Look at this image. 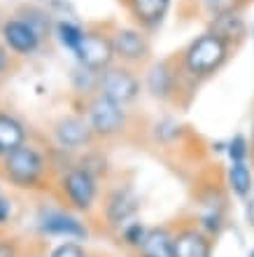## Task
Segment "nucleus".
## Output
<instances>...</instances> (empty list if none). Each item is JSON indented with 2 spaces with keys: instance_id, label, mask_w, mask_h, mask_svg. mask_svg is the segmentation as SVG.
<instances>
[{
  "instance_id": "nucleus-1",
  "label": "nucleus",
  "mask_w": 254,
  "mask_h": 257,
  "mask_svg": "<svg viewBox=\"0 0 254 257\" xmlns=\"http://www.w3.org/2000/svg\"><path fill=\"white\" fill-rule=\"evenodd\" d=\"M233 54H235V45H231L221 35L205 28L203 33L191 38L182 47V52L177 54V63H180L182 75L191 84H201V82L210 80V77L219 73L221 68L231 61Z\"/></svg>"
},
{
  "instance_id": "nucleus-2",
  "label": "nucleus",
  "mask_w": 254,
  "mask_h": 257,
  "mask_svg": "<svg viewBox=\"0 0 254 257\" xmlns=\"http://www.w3.org/2000/svg\"><path fill=\"white\" fill-rule=\"evenodd\" d=\"M0 173L7 183L21 192H42L49 187V169L47 152H42L33 143H24L21 148L12 150L0 159Z\"/></svg>"
},
{
  "instance_id": "nucleus-3",
  "label": "nucleus",
  "mask_w": 254,
  "mask_h": 257,
  "mask_svg": "<svg viewBox=\"0 0 254 257\" xmlns=\"http://www.w3.org/2000/svg\"><path fill=\"white\" fill-rule=\"evenodd\" d=\"M56 187L68 208L75 213H91L98 206V196H101V178H96L91 171L75 162L70 169L59 173L56 178Z\"/></svg>"
},
{
  "instance_id": "nucleus-4",
  "label": "nucleus",
  "mask_w": 254,
  "mask_h": 257,
  "mask_svg": "<svg viewBox=\"0 0 254 257\" xmlns=\"http://www.w3.org/2000/svg\"><path fill=\"white\" fill-rule=\"evenodd\" d=\"M82 115L96 141H112L128 128V110L101 94L82 101Z\"/></svg>"
},
{
  "instance_id": "nucleus-5",
  "label": "nucleus",
  "mask_w": 254,
  "mask_h": 257,
  "mask_svg": "<svg viewBox=\"0 0 254 257\" xmlns=\"http://www.w3.org/2000/svg\"><path fill=\"white\" fill-rule=\"evenodd\" d=\"M35 229L42 236L49 238H63V241H87L89 238V227L80 217V213H75L68 206H40L38 215H35Z\"/></svg>"
},
{
  "instance_id": "nucleus-6",
  "label": "nucleus",
  "mask_w": 254,
  "mask_h": 257,
  "mask_svg": "<svg viewBox=\"0 0 254 257\" xmlns=\"http://www.w3.org/2000/svg\"><path fill=\"white\" fill-rule=\"evenodd\" d=\"M142 89H145V84H142L140 75L135 73V68L114 61L112 66H107L105 70H101L98 94L114 103H119L124 108H128L131 103H135L140 98Z\"/></svg>"
},
{
  "instance_id": "nucleus-7",
  "label": "nucleus",
  "mask_w": 254,
  "mask_h": 257,
  "mask_svg": "<svg viewBox=\"0 0 254 257\" xmlns=\"http://www.w3.org/2000/svg\"><path fill=\"white\" fill-rule=\"evenodd\" d=\"M110 40L114 49V61L131 68H140L152 59V40L149 33H145L138 26H112Z\"/></svg>"
},
{
  "instance_id": "nucleus-8",
  "label": "nucleus",
  "mask_w": 254,
  "mask_h": 257,
  "mask_svg": "<svg viewBox=\"0 0 254 257\" xmlns=\"http://www.w3.org/2000/svg\"><path fill=\"white\" fill-rule=\"evenodd\" d=\"M189 82L180 70V63H177V56L173 59H159V61H152L145 70V77H142V84H145V91H147L152 98L156 101H175L182 91V84ZM191 84V82H189Z\"/></svg>"
},
{
  "instance_id": "nucleus-9",
  "label": "nucleus",
  "mask_w": 254,
  "mask_h": 257,
  "mask_svg": "<svg viewBox=\"0 0 254 257\" xmlns=\"http://www.w3.org/2000/svg\"><path fill=\"white\" fill-rule=\"evenodd\" d=\"M0 38L5 42V47L14 54V59L33 56L45 45V38L38 33V28L17 12L0 21Z\"/></svg>"
},
{
  "instance_id": "nucleus-10",
  "label": "nucleus",
  "mask_w": 254,
  "mask_h": 257,
  "mask_svg": "<svg viewBox=\"0 0 254 257\" xmlns=\"http://www.w3.org/2000/svg\"><path fill=\"white\" fill-rule=\"evenodd\" d=\"M103 220L107 227L119 231L126 222H131L138 210H140V199L131 185H114L103 196Z\"/></svg>"
},
{
  "instance_id": "nucleus-11",
  "label": "nucleus",
  "mask_w": 254,
  "mask_h": 257,
  "mask_svg": "<svg viewBox=\"0 0 254 257\" xmlns=\"http://www.w3.org/2000/svg\"><path fill=\"white\" fill-rule=\"evenodd\" d=\"M52 136H54L56 148L66 150L70 155L84 152V150H89L96 141L82 112H70V115L59 117L52 126Z\"/></svg>"
},
{
  "instance_id": "nucleus-12",
  "label": "nucleus",
  "mask_w": 254,
  "mask_h": 257,
  "mask_svg": "<svg viewBox=\"0 0 254 257\" xmlns=\"http://www.w3.org/2000/svg\"><path fill=\"white\" fill-rule=\"evenodd\" d=\"M75 63L91 68V70H105L107 66L114 63V49L110 40V31L103 28H87V33L82 38L80 47L75 52Z\"/></svg>"
},
{
  "instance_id": "nucleus-13",
  "label": "nucleus",
  "mask_w": 254,
  "mask_h": 257,
  "mask_svg": "<svg viewBox=\"0 0 254 257\" xmlns=\"http://www.w3.org/2000/svg\"><path fill=\"white\" fill-rule=\"evenodd\" d=\"M121 5L126 7L133 26L142 28L145 33L152 35L168 19L173 0H121Z\"/></svg>"
},
{
  "instance_id": "nucleus-14",
  "label": "nucleus",
  "mask_w": 254,
  "mask_h": 257,
  "mask_svg": "<svg viewBox=\"0 0 254 257\" xmlns=\"http://www.w3.org/2000/svg\"><path fill=\"white\" fill-rule=\"evenodd\" d=\"M214 243L196 224H184L173 236V257H212Z\"/></svg>"
},
{
  "instance_id": "nucleus-15",
  "label": "nucleus",
  "mask_w": 254,
  "mask_h": 257,
  "mask_svg": "<svg viewBox=\"0 0 254 257\" xmlns=\"http://www.w3.org/2000/svg\"><path fill=\"white\" fill-rule=\"evenodd\" d=\"M198 199H201V213L196 217V227L205 231L210 238H217L226 227V199L219 194L217 187L210 190V196L201 194Z\"/></svg>"
},
{
  "instance_id": "nucleus-16",
  "label": "nucleus",
  "mask_w": 254,
  "mask_h": 257,
  "mask_svg": "<svg viewBox=\"0 0 254 257\" xmlns=\"http://www.w3.org/2000/svg\"><path fill=\"white\" fill-rule=\"evenodd\" d=\"M207 31L221 35L224 40H228L231 45H235V47L249 35V26H247V19L242 17V10L210 17V19H207Z\"/></svg>"
},
{
  "instance_id": "nucleus-17",
  "label": "nucleus",
  "mask_w": 254,
  "mask_h": 257,
  "mask_svg": "<svg viewBox=\"0 0 254 257\" xmlns=\"http://www.w3.org/2000/svg\"><path fill=\"white\" fill-rule=\"evenodd\" d=\"M28 143V128L17 115L0 112V159Z\"/></svg>"
},
{
  "instance_id": "nucleus-18",
  "label": "nucleus",
  "mask_w": 254,
  "mask_h": 257,
  "mask_svg": "<svg viewBox=\"0 0 254 257\" xmlns=\"http://www.w3.org/2000/svg\"><path fill=\"white\" fill-rule=\"evenodd\" d=\"M226 185H228V192H231L235 199L247 201L249 194L254 192V169L249 166V162L228 164V169H226Z\"/></svg>"
},
{
  "instance_id": "nucleus-19",
  "label": "nucleus",
  "mask_w": 254,
  "mask_h": 257,
  "mask_svg": "<svg viewBox=\"0 0 254 257\" xmlns=\"http://www.w3.org/2000/svg\"><path fill=\"white\" fill-rule=\"evenodd\" d=\"M173 236L175 231L168 227H152L145 243L138 248V257H173Z\"/></svg>"
},
{
  "instance_id": "nucleus-20",
  "label": "nucleus",
  "mask_w": 254,
  "mask_h": 257,
  "mask_svg": "<svg viewBox=\"0 0 254 257\" xmlns=\"http://www.w3.org/2000/svg\"><path fill=\"white\" fill-rule=\"evenodd\" d=\"M84 33H87V26H82L80 21L70 19V17H61V19H56V24H54V38H56V42H59L66 52H70V54L77 52Z\"/></svg>"
},
{
  "instance_id": "nucleus-21",
  "label": "nucleus",
  "mask_w": 254,
  "mask_h": 257,
  "mask_svg": "<svg viewBox=\"0 0 254 257\" xmlns=\"http://www.w3.org/2000/svg\"><path fill=\"white\" fill-rule=\"evenodd\" d=\"M98 80H101V73L82 66V63H75V68L70 70V89L75 91V96H80L82 101L98 94Z\"/></svg>"
},
{
  "instance_id": "nucleus-22",
  "label": "nucleus",
  "mask_w": 254,
  "mask_h": 257,
  "mask_svg": "<svg viewBox=\"0 0 254 257\" xmlns=\"http://www.w3.org/2000/svg\"><path fill=\"white\" fill-rule=\"evenodd\" d=\"M152 136L156 143H163V145H173L184 136V126H182L177 119L173 117H161L156 119L152 126Z\"/></svg>"
},
{
  "instance_id": "nucleus-23",
  "label": "nucleus",
  "mask_w": 254,
  "mask_h": 257,
  "mask_svg": "<svg viewBox=\"0 0 254 257\" xmlns=\"http://www.w3.org/2000/svg\"><path fill=\"white\" fill-rule=\"evenodd\" d=\"M224 155L228 157V164H240L252 159V145H249V136L233 134L224 143Z\"/></svg>"
},
{
  "instance_id": "nucleus-24",
  "label": "nucleus",
  "mask_w": 254,
  "mask_h": 257,
  "mask_svg": "<svg viewBox=\"0 0 254 257\" xmlns=\"http://www.w3.org/2000/svg\"><path fill=\"white\" fill-rule=\"evenodd\" d=\"M149 229H152V227H147V224L142 222V220L133 217L131 222H126L119 229V238H121V243L126 245V248H131V250H138V248L145 243V238H147Z\"/></svg>"
},
{
  "instance_id": "nucleus-25",
  "label": "nucleus",
  "mask_w": 254,
  "mask_h": 257,
  "mask_svg": "<svg viewBox=\"0 0 254 257\" xmlns=\"http://www.w3.org/2000/svg\"><path fill=\"white\" fill-rule=\"evenodd\" d=\"M203 7H205L207 17H214V14H224V12H235V10H242L247 5V0H201Z\"/></svg>"
},
{
  "instance_id": "nucleus-26",
  "label": "nucleus",
  "mask_w": 254,
  "mask_h": 257,
  "mask_svg": "<svg viewBox=\"0 0 254 257\" xmlns=\"http://www.w3.org/2000/svg\"><path fill=\"white\" fill-rule=\"evenodd\" d=\"M47 257H89V250L80 241H61L49 250Z\"/></svg>"
},
{
  "instance_id": "nucleus-27",
  "label": "nucleus",
  "mask_w": 254,
  "mask_h": 257,
  "mask_svg": "<svg viewBox=\"0 0 254 257\" xmlns=\"http://www.w3.org/2000/svg\"><path fill=\"white\" fill-rule=\"evenodd\" d=\"M14 63H17V59H14V54L5 47V42H3V38H0V77H5V75L12 73Z\"/></svg>"
},
{
  "instance_id": "nucleus-28",
  "label": "nucleus",
  "mask_w": 254,
  "mask_h": 257,
  "mask_svg": "<svg viewBox=\"0 0 254 257\" xmlns=\"http://www.w3.org/2000/svg\"><path fill=\"white\" fill-rule=\"evenodd\" d=\"M12 215H14V203L12 199H7L5 194H0V227L12 222Z\"/></svg>"
},
{
  "instance_id": "nucleus-29",
  "label": "nucleus",
  "mask_w": 254,
  "mask_h": 257,
  "mask_svg": "<svg viewBox=\"0 0 254 257\" xmlns=\"http://www.w3.org/2000/svg\"><path fill=\"white\" fill-rule=\"evenodd\" d=\"M0 257H19V243H17V238L0 236Z\"/></svg>"
},
{
  "instance_id": "nucleus-30",
  "label": "nucleus",
  "mask_w": 254,
  "mask_h": 257,
  "mask_svg": "<svg viewBox=\"0 0 254 257\" xmlns=\"http://www.w3.org/2000/svg\"><path fill=\"white\" fill-rule=\"evenodd\" d=\"M31 3H35V5H42V7H47V10H52L54 14L61 12L63 7L68 5V0H31Z\"/></svg>"
},
{
  "instance_id": "nucleus-31",
  "label": "nucleus",
  "mask_w": 254,
  "mask_h": 257,
  "mask_svg": "<svg viewBox=\"0 0 254 257\" xmlns=\"http://www.w3.org/2000/svg\"><path fill=\"white\" fill-rule=\"evenodd\" d=\"M245 215H247V222L254 227V192L249 194L247 201H245Z\"/></svg>"
},
{
  "instance_id": "nucleus-32",
  "label": "nucleus",
  "mask_w": 254,
  "mask_h": 257,
  "mask_svg": "<svg viewBox=\"0 0 254 257\" xmlns=\"http://www.w3.org/2000/svg\"><path fill=\"white\" fill-rule=\"evenodd\" d=\"M249 145H252V159H254V119H252V131H249Z\"/></svg>"
},
{
  "instance_id": "nucleus-33",
  "label": "nucleus",
  "mask_w": 254,
  "mask_h": 257,
  "mask_svg": "<svg viewBox=\"0 0 254 257\" xmlns=\"http://www.w3.org/2000/svg\"><path fill=\"white\" fill-rule=\"evenodd\" d=\"M247 257H254V248H252V250H249V252H247Z\"/></svg>"
},
{
  "instance_id": "nucleus-34",
  "label": "nucleus",
  "mask_w": 254,
  "mask_h": 257,
  "mask_svg": "<svg viewBox=\"0 0 254 257\" xmlns=\"http://www.w3.org/2000/svg\"><path fill=\"white\" fill-rule=\"evenodd\" d=\"M0 194H3V190H0Z\"/></svg>"
}]
</instances>
